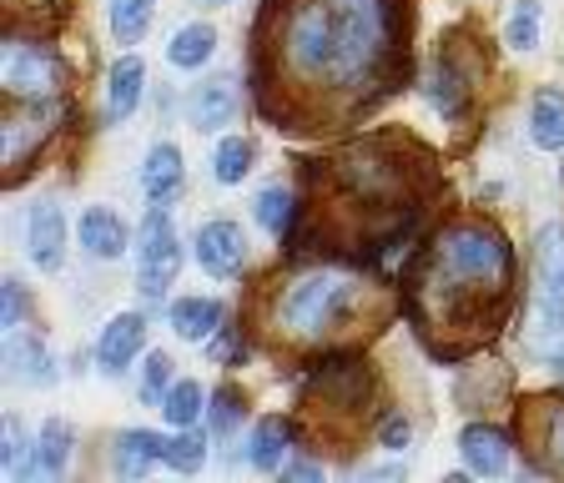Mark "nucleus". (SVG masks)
Wrapping results in <instances>:
<instances>
[{"instance_id":"f257e3e1","label":"nucleus","mask_w":564,"mask_h":483,"mask_svg":"<svg viewBox=\"0 0 564 483\" xmlns=\"http://www.w3.org/2000/svg\"><path fill=\"white\" fill-rule=\"evenodd\" d=\"M409 76V0H262L252 101L282 131L364 121Z\"/></svg>"},{"instance_id":"f03ea898","label":"nucleus","mask_w":564,"mask_h":483,"mask_svg":"<svg viewBox=\"0 0 564 483\" xmlns=\"http://www.w3.org/2000/svg\"><path fill=\"white\" fill-rule=\"evenodd\" d=\"M403 287L409 322L429 353L464 358L505 328L514 307V248L489 217H454L429 237Z\"/></svg>"},{"instance_id":"7ed1b4c3","label":"nucleus","mask_w":564,"mask_h":483,"mask_svg":"<svg viewBox=\"0 0 564 483\" xmlns=\"http://www.w3.org/2000/svg\"><path fill=\"white\" fill-rule=\"evenodd\" d=\"M413 146L403 136H364V142L333 152L328 162H317L313 172L317 187H328L338 207H303L317 217V232L328 227L333 242L352 252H378L403 242L409 222L419 217V172L429 166L409 162Z\"/></svg>"},{"instance_id":"20e7f679","label":"nucleus","mask_w":564,"mask_h":483,"mask_svg":"<svg viewBox=\"0 0 564 483\" xmlns=\"http://www.w3.org/2000/svg\"><path fill=\"white\" fill-rule=\"evenodd\" d=\"M388 312L393 303L378 283L358 277L343 262H313V267H297L282 283H272L268 303H262V332L278 348L338 353L348 342L378 332Z\"/></svg>"},{"instance_id":"39448f33","label":"nucleus","mask_w":564,"mask_h":483,"mask_svg":"<svg viewBox=\"0 0 564 483\" xmlns=\"http://www.w3.org/2000/svg\"><path fill=\"white\" fill-rule=\"evenodd\" d=\"M297 418L307 443H352L373 418V373L364 358H323L307 373Z\"/></svg>"},{"instance_id":"423d86ee","label":"nucleus","mask_w":564,"mask_h":483,"mask_svg":"<svg viewBox=\"0 0 564 483\" xmlns=\"http://www.w3.org/2000/svg\"><path fill=\"white\" fill-rule=\"evenodd\" d=\"M0 86H6L11 101H56L61 86H66V66L46 41L11 31L6 46H0Z\"/></svg>"},{"instance_id":"0eeeda50","label":"nucleus","mask_w":564,"mask_h":483,"mask_svg":"<svg viewBox=\"0 0 564 483\" xmlns=\"http://www.w3.org/2000/svg\"><path fill=\"white\" fill-rule=\"evenodd\" d=\"M176 272H182V237H176L172 207L152 201L137 232V293L147 303H162L166 287L176 283Z\"/></svg>"},{"instance_id":"6e6552de","label":"nucleus","mask_w":564,"mask_h":483,"mask_svg":"<svg viewBox=\"0 0 564 483\" xmlns=\"http://www.w3.org/2000/svg\"><path fill=\"white\" fill-rule=\"evenodd\" d=\"M56 131V107L51 101H11V111L0 117V162H6V182H21L31 172V156L46 146Z\"/></svg>"},{"instance_id":"1a4fd4ad","label":"nucleus","mask_w":564,"mask_h":483,"mask_svg":"<svg viewBox=\"0 0 564 483\" xmlns=\"http://www.w3.org/2000/svg\"><path fill=\"white\" fill-rule=\"evenodd\" d=\"M192 248H197V267L207 272V277H217V283H227V277H237V272L247 267V232L232 222V217L202 222Z\"/></svg>"},{"instance_id":"9d476101","label":"nucleus","mask_w":564,"mask_h":483,"mask_svg":"<svg viewBox=\"0 0 564 483\" xmlns=\"http://www.w3.org/2000/svg\"><path fill=\"white\" fill-rule=\"evenodd\" d=\"M25 257L41 272H61L66 267V217L56 201H35L25 217Z\"/></svg>"},{"instance_id":"9b49d317","label":"nucleus","mask_w":564,"mask_h":483,"mask_svg":"<svg viewBox=\"0 0 564 483\" xmlns=\"http://www.w3.org/2000/svg\"><path fill=\"white\" fill-rule=\"evenodd\" d=\"M237 107H242V96H237L232 76H207L187 96V117L197 131H227L237 121Z\"/></svg>"},{"instance_id":"f8f14e48","label":"nucleus","mask_w":564,"mask_h":483,"mask_svg":"<svg viewBox=\"0 0 564 483\" xmlns=\"http://www.w3.org/2000/svg\"><path fill=\"white\" fill-rule=\"evenodd\" d=\"M6 377L25 383V388H51V383H56V363H51L46 342L21 328L6 332Z\"/></svg>"},{"instance_id":"ddd939ff","label":"nucleus","mask_w":564,"mask_h":483,"mask_svg":"<svg viewBox=\"0 0 564 483\" xmlns=\"http://www.w3.org/2000/svg\"><path fill=\"white\" fill-rule=\"evenodd\" d=\"M524 438L534 443V453H540L534 473H564V398L534 403Z\"/></svg>"},{"instance_id":"4468645a","label":"nucleus","mask_w":564,"mask_h":483,"mask_svg":"<svg viewBox=\"0 0 564 483\" xmlns=\"http://www.w3.org/2000/svg\"><path fill=\"white\" fill-rule=\"evenodd\" d=\"M469 96H474V72L458 61V51H438L434 76H429V101H434L448 121H458L469 111Z\"/></svg>"},{"instance_id":"2eb2a0df","label":"nucleus","mask_w":564,"mask_h":483,"mask_svg":"<svg viewBox=\"0 0 564 483\" xmlns=\"http://www.w3.org/2000/svg\"><path fill=\"white\" fill-rule=\"evenodd\" d=\"M141 342H147V322H141V312H117V318L101 328V338H96V363H101V373H127V363L141 353Z\"/></svg>"},{"instance_id":"dca6fc26","label":"nucleus","mask_w":564,"mask_h":483,"mask_svg":"<svg viewBox=\"0 0 564 483\" xmlns=\"http://www.w3.org/2000/svg\"><path fill=\"white\" fill-rule=\"evenodd\" d=\"M458 453H464V469L479 473V479H499L509 469V433L494 424H469L458 433Z\"/></svg>"},{"instance_id":"f3484780","label":"nucleus","mask_w":564,"mask_h":483,"mask_svg":"<svg viewBox=\"0 0 564 483\" xmlns=\"http://www.w3.org/2000/svg\"><path fill=\"white\" fill-rule=\"evenodd\" d=\"M76 237H82L86 257H96V262H117L121 252L131 248L127 222H121L111 207H86L82 222H76Z\"/></svg>"},{"instance_id":"a211bd4d","label":"nucleus","mask_w":564,"mask_h":483,"mask_svg":"<svg viewBox=\"0 0 564 483\" xmlns=\"http://www.w3.org/2000/svg\"><path fill=\"white\" fill-rule=\"evenodd\" d=\"M141 91H147V66H141L137 56H121L117 66H111V76H106V121L121 127V121L141 107Z\"/></svg>"},{"instance_id":"6ab92c4d","label":"nucleus","mask_w":564,"mask_h":483,"mask_svg":"<svg viewBox=\"0 0 564 483\" xmlns=\"http://www.w3.org/2000/svg\"><path fill=\"white\" fill-rule=\"evenodd\" d=\"M529 142L540 152H564V91L560 86H540L529 101Z\"/></svg>"},{"instance_id":"aec40b11","label":"nucleus","mask_w":564,"mask_h":483,"mask_svg":"<svg viewBox=\"0 0 564 483\" xmlns=\"http://www.w3.org/2000/svg\"><path fill=\"white\" fill-rule=\"evenodd\" d=\"M141 191L152 201H172L182 191V152L176 142H152L147 162H141Z\"/></svg>"},{"instance_id":"412c9836","label":"nucleus","mask_w":564,"mask_h":483,"mask_svg":"<svg viewBox=\"0 0 564 483\" xmlns=\"http://www.w3.org/2000/svg\"><path fill=\"white\" fill-rule=\"evenodd\" d=\"M172 332L182 342H212L223 332V303L217 297H182V303H172Z\"/></svg>"},{"instance_id":"4be33fe9","label":"nucleus","mask_w":564,"mask_h":483,"mask_svg":"<svg viewBox=\"0 0 564 483\" xmlns=\"http://www.w3.org/2000/svg\"><path fill=\"white\" fill-rule=\"evenodd\" d=\"M212 56H217V25L212 21H187L166 46V61L176 72H202Z\"/></svg>"},{"instance_id":"5701e85b","label":"nucleus","mask_w":564,"mask_h":483,"mask_svg":"<svg viewBox=\"0 0 564 483\" xmlns=\"http://www.w3.org/2000/svg\"><path fill=\"white\" fill-rule=\"evenodd\" d=\"M66 463H70V424L51 418V424H41V433H35L31 469H21V473L25 479H56V473H66Z\"/></svg>"},{"instance_id":"b1692460","label":"nucleus","mask_w":564,"mask_h":483,"mask_svg":"<svg viewBox=\"0 0 564 483\" xmlns=\"http://www.w3.org/2000/svg\"><path fill=\"white\" fill-rule=\"evenodd\" d=\"M288 438H293V424H282V418H262L258 433H252V443H247L252 469H262V473L282 469V459H288Z\"/></svg>"},{"instance_id":"393cba45","label":"nucleus","mask_w":564,"mask_h":483,"mask_svg":"<svg viewBox=\"0 0 564 483\" xmlns=\"http://www.w3.org/2000/svg\"><path fill=\"white\" fill-rule=\"evenodd\" d=\"M534 272H540L544 293L564 297V227H544L534 237Z\"/></svg>"},{"instance_id":"a878e982","label":"nucleus","mask_w":564,"mask_h":483,"mask_svg":"<svg viewBox=\"0 0 564 483\" xmlns=\"http://www.w3.org/2000/svg\"><path fill=\"white\" fill-rule=\"evenodd\" d=\"M166 463V438L162 433H147V428H127L117 438V469L121 473H141L147 463Z\"/></svg>"},{"instance_id":"bb28decb","label":"nucleus","mask_w":564,"mask_h":483,"mask_svg":"<svg viewBox=\"0 0 564 483\" xmlns=\"http://www.w3.org/2000/svg\"><path fill=\"white\" fill-rule=\"evenodd\" d=\"M258 222L268 227L278 242H288L297 227V197L288 187H262L258 191Z\"/></svg>"},{"instance_id":"cd10ccee","label":"nucleus","mask_w":564,"mask_h":483,"mask_svg":"<svg viewBox=\"0 0 564 483\" xmlns=\"http://www.w3.org/2000/svg\"><path fill=\"white\" fill-rule=\"evenodd\" d=\"M207 413V393H202V383H192V377H182V383H172L162 398V418L172 428H192Z\"/></svg>"},{"instance_id":"c85d7f7f","label":"nucleus","mask_w":564,"mask_h":483,"mask_svg":"<svg viewBox=\"0 0 564 483\" xmlns=\"http://www.w3.org/2000/svg\"><path fill=\"white\" fill-rule=\"evenodd\" d=\"M252 162H258V146L247 142V136H223L217 156H212V177L223 182V187H237L252 172Z\"/></svg>"},{"instance_id":"c756f323","label":"nucleus","mask_w":564,"mask_h":483,"mask_svg":"<svg viewBox=\"0 0 564 483\" xmlns=\"http://www.w3.org/2000/svg\"><path fill=\"white\" fill-rule=\"evenodd\" d=\"M156 15V0H111V36L121 46H137Z\"/></svg>"},{"instance_id":"7c9ffc66","label":"nucleus","mask_w":564,"mask_h":483,"mask_svg":"<svg viewBox=\"0 0 564 483\" xmlns=\"http://www.w3.org/2000/svg\"><path fill=\"white\" fill-rule=\"evenodd\" d=\"M540 25H544V0H514V11L505 21V46L534 51L540 46Z\"/></svg>"},{"instance_id":"2f4dec72","label":"nucleus","mask_w":564,"mask_h":483,"mask_svg":"<svg viewBox=\"0 0 564 483\" xmlns=\"http://www.w3.org/2000/svg\"><path fill=\"white\" fill-rule=\"evenodd\" d=\"M166 463H172L176 473H197L202 463H207V433L192 424V428H182L176 438H166Z\"/></svg>"},{"instance_id":"473e14b6","label":"nucleus","mask_w":564,"mask_h":483,"mask_svg":"<svg viewBox=\"0 0 564 483\" xmlns=\"http://www.w3.org/2000/svg\"><path fill=\"white\" fill-rule=\"evenodd\" d=\"M242 408H247V403H242V393H237L232 383H227V388H217V393L207 398V428H212L217 438H232V428H237V418H242Z\"/></svg>"},{"instance_id":"72a5a7b5","label":"nucleus","mask_w":564,"mask_h":483,"mask_svg":"<svg viewBox=\"0 0 564 483\" xmlns=\"http://www.w3.org/2000/svg\"><path fill=\"white\" fill-rule=\"evenodd\" d=\"M172 358L166 353H147V377H141V398L147 403H162L166 393L162 388H172Z\"/></svg>"},{"instance_id":"f704fd0d","label":"nucleus","mask_w":564,"mask_h":483,"mask_svg":"<svg viewBox=\"0 0 564 483\" xmlns=\"http://www.w3.org/2000/svg\"><path fill=\"white\" fill-rule=\"evenodd\" d=\"M0 297H6V307H0V328L11 332V328H21V318H25V287L15 283V277H6V287H0Z\"/></svg>"},{"instance_id":"c9c22d12","label":"nucleus","mask_w":564,"mask_h":483,"mask_svg":"<svg viewBox=\"0 0 564 483\" xmlns=\"http://www.w3.org/2000/svg\"><path fill=\"white\" fill-rule=\"evenodd\" d=\"M378 433H383V448H409L413 424H409V418H403V413H388V418H383V428H378Z\"/></svg>"},{"instance_id":"e433bc0d","label":"nucleus","mask_w":564,"mask_h":483,"mask_svg":"<svg viewBox=\"0 0 564 483\" xmlns=\"http://www.w3.org/2000/svg\"><path fill=\"white\" fill-rule=\"evenodd\" d=\"M242 353H247V342H242V328L223 332V338H212V358H217V363H232V358H242Z\"/></svg>"},{"instance_id":"4c0bfd02","label":"nucleus","mask_w":564,"mask_h":483,"mask_svg":"<svg viewBox=\"0 0 564 483\" xmlns=\"http://www.w3.org/2000/svg\"><path fill=\"white\" fill-rule=\"evenodd\" d=\"M0 463H6V469L21 463V424H15V418H6V448H0Z\"/></svg>"},{"instance_id":"58836bf2","label":"nucleus","mask_w":564,"mask_h":483,"mask_svg":"<svg viewBox=\"0 0 564 483\" xmlns=\"http://www.w3.org/2000/svg\"><path fill=\"white\" fill-rule=\"evenodd\" d=\"M288 479H323V463H282Z\"/></svg>"}]
</instances>
